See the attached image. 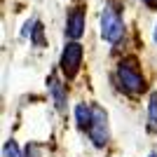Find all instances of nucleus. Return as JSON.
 <instances>
[{"mask_svg":"<svg viewBox=\"0 0 157 157\" xmlns=\"http://www.w3.org/2000/svg\"><path fill=\"white\" fill-rule=\"evenodd\" d=\"M124 35V21L120 17V10H115V2H108L101 14V38L105 42H117Z\"/></svg>","mask_w":157,"mask_h":157,"instance_id":"1","label":"nucleus"},{"mask_svg":"<svg viewBox=\"0 0 157 157\" xmlns=\"http://www.w3.org/2000/svg\"><path fill=\"white\" fill-rule=\"evenodd\" d=\"M117 78H120L122 89L129 92V94H141L145 89V80H143V75L138 73L134 61H122V63L117 66Z\"/></svg>","mask_w":157,"mask_h":157,"instance_id":"2","label":"nucleus"},{"mask_svg":"<svg viewBox=\"0 0 157 157\" xmlns=\"http://www.w3.org/2000/svg\"><path fill=\"white\" fill-rule=\"evenodd\" d=\"M87 134L96 148H103L108 143V115L101 105H92V124H89Z\"/></svg>","mask_w":157,"mask_h":157,"instance_id":"3","label":"nucleus"},{"mask_svg":"<svg viewBox=\"0 0 157 157\" xmlns=\"http://www.w3.org/2000/svg\"><path fill=\"white\" fill-rule=\"evenodd\" d=\"M82 66V45L78 40H71L61 52V71L66 78H75Z\"/></svg>","mask_w":157,"mask_h":157,"instance_id":"4","label":"nucleus"},{"mask_svg":"<svg viewBox=\"0 0 157 157\" xmlns=\"http://www.w3.org/2000/svg\"><path fill=\"white\" fill-rule=\"evenodd\" d=\"M66 35L71 40H80L85 35V10L82 7H73L66 19Z\"/></svg>","mask_w":157,"mask_h":157,"instance_id":"5","label":"nucleus"},{"mask_svg":"<svg viewBox=\"0 0 157 157\" xmlns=\"http://www.w3.org/2000/svg\"><path fill=\"white\" fill-rule=\"evenodd\" d=\"M49 92H52V98H54V103H56V108L63 110L66 108V89L61 85V80L54 78V75L49 78Z\"/></svg>","mask_w":157,"mask_h":157,"instance_id":"6","label":"nucleus"},{"mask_svg":"<svg viewBox=\"0 0 157 157\" xmlns=\"http://www.w3.org/2000/svg\"><path fill=\"white\" fill-rule=\"evenodd\" d=\"M75 120H78L80 129H89V124H92V108L85 103H78L75 105Z\"/></svg>","mask_w":157,"mask_h":157,"instance_id":"7","label":"nucleus"},{"mask_svg":"<svg viewBox=\"0 0 157 157\" xmlns=\"http://www.w3.org/2000/svg\"><path fill=\"white\" fill-rule=\"evenodd\" d=\"M148 120H150V131H157V92L150 94V103H148Z\"/></svg>","mask_w":157,"mask_h":157,"instance_id":"8","label":"nucleus"},{"mask_svg":"<svg viewBox=\"0 0 157 157\" xmlns=\"http://www.w3.org/2000/svg\"><path fill=\"white\" fill-rule=\"evenodd\" d=\"M33 45L35 47H42L45 45V40H42V24H38V21H35V26H33Z\"/></svg>","mask_w":157,"mask_h":157,"instance_id":"9","label":"nucleus"},{"mask_svg":"<svg viewBox=\"0 0 157 157\" xmlns=\"http://www.w3.org/2000/svg\"><path fill=\"white\" fill-rule=\"evenodd\" d=\"M2 155L5 157H21V152H19V148H17L14 141H7L5 148H2Z\"/></svg>","mask_w":157,"mask_h":157,"instance_id":"10","label":"nucleus"},{"mask_svg":"<svg viewBox=\"0 0 157 157\" xmlns=\"http://www.w3.org/2000/svg\"><path fill=\"white\" fill-rule=\"evenodd\" d=\"M26 157H40V150L35 148V145H28L26 148Z\"/></svg>","mask_w":157,"mask_h":157,"instance_id":"11","label":"nucleus"},{"mask_svg":"<svg viewBox=\"0 0 157 157\" xmlns=\"http://www.w3.org/2000/svg\"><path fill=\"white\" fill-rule=\"evenodd\" d=\"M143 2H145L148 7H155V5H157V0H143Z\"/></svg>","mask_w":157,"mask_h":157,"instance_id":"12","label":"nucleus"},{"mask_svg":"<svg viewBox=\"0 0 157 157\" xmlns=\"http://www.w3.org/2000/svg\"><path fill=\"white\" fill-rule=\"evenodd\" d=\"M152 38H155V42H157V24H155V33H152Z\"/></svg>","mask_w":157,"mask_h":157,"instance_id":"13","label":"nucleus"},{"mask_svg":"<svg viewBox=\"0 0 157 157\" xmlns=\"http://www.w3.org/2000/svg\"><path fill=\"white\" fill-rule=\"evenodd\" d=\"M148 157H157V155H148Z\"/></svg>","mask_w":157,"mask_h":157,"instance_id":"14","label":"nucleus"}]
</instances>
